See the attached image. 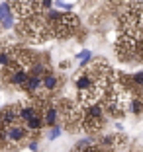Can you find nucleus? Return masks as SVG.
<instances>
[{
  "label": "nucleus",
  "mask_w": 143,
  "mask_h": 152,
  "mask_svg": "<svg viewBox=\"0 0 143 152\" xmlns=\"http://www.w3.org/2000/svg\"><path fill=\"white\" fill-rule=\"evenodd\" d=\"M0 117H2V127L18 125V121H20V107H18V105H8V107L2 109Z\"/></svg>",
  "instance_id": "1"
},
{
  "label": "nucleus",
  "mask_w": 143,
  "mask_h": 152,
  "mask_svg": "<svg viewBox=\"0 0 143 152\" xmlns=\"http://www.w3.org/2000/svg\"><path fill=\"white\" fill-rule=\"evenodd\" d=\"M12 26H14L12 6H10V2H4V4H0V31L10 29Z\"/></svg>",
  "instance_id": "2"
},
{
  "label": "nucleus",
  "mask_w": 143,
  "mask_h": 152,
  "mask_svg": "<svg viewBox=\"0 0 143 152\" xmlns=\"http://www.w3.org/2000/svg\"><path fill=\"white\" fill-rule=\"evenodd\" d=\"M104 125V117H92V115H86L84 113V121H82V127H84V131H88V133H96V131H100Z\"/></svg>",
  "instance_id": "3"
},
{
  "label": "nucleus",
  "mask_w": 143,
  "mask_h": 152,
  "mask_svg": "<svg viewBox=\"0 0 143 152\" xmlns=\"http://www.w3.org/2000/svg\"><path fill=\"white\" fill-rule=\"evenodd\" d=\"M24 90H26L27 94H33V96H36L37 92H41V90H43V78L30 76V78H27V82L24 84Z\"/></svg>",
  "instance_id": "4"
},
{
  "label": "nucleus",
  "mask_w": 143,
  "mask_h": 152,
  "mask_svg": "<svg viewBox=\"0 0 143 152\" xmlns=\"http://www.w3.org/2000/svg\"><path fill=\"white\" fill-rule=\"evenodd\" d=\"M57 119H59V109L55 107V105H45V109H43V123L45 125L55 127Z\"/></svg>",
  "instance_id": "5"
},
{
  "label": "nucleus",
  "mask_w": 143,
  "mask_h": 152,
  "mask_svg": "<svg viewBox=\"0 0 143 152\" xmlns=\"http://www.w3.org/2000/svg\"><path fill=\"white\" fill-rule=\"evenodd\" d=\"M130 109H131V113H135V115H141L143 113V94H133L131 96Z\"/></svg>",
  "instance_id": "6"
},
{
  "label": "nucleus",
  "mask_w": 143,
  "mask_h": 152,
  "mask_svg": "<svg viewBox=\"0 0 143 152\" xmlns=\"http://www.w3.org/2000/svg\"><path fill=\"white\" fill-rule=\"evenodd\" d=\"M14 57V49H0V70L4 72Z\"/></svg>",
  "instance_id": "7"
},
{
  "label": "nucleus",
  "mask_w": 143,
  "mask_h": 152,
  "mask_svg": "<svg viewBox=\"0 0 143 152\" xmlns=\"http://www.w3.org/2000/svg\"><path fill=\"white\" fill-rule=\"evenodd\" d=\"M57 86H59V78L55 74L49 72L47 76H43V90H45V92H53Z\"/></svg>",
  "instance_id": "8"
},
{
  "label": "nucleus",
  "mask_w": 143,
  "mask_h": 152,
  "mask_svg": "<svg viewBox=\"0 0 143 152\" xmlns=\"http://www.w3.org/2000/svg\"><path fill=\"white\" fill-rule=\"evenodd\" d=\"M43 125H45V123H43V115H37V117H33L31 121L26 123V129L30 131V133H37Z\"/></svg>",
  "instance_id": "9"
},
{
  "label": "nucleus",
  "mask_w": 143,
  "mask_h": 152,
  "mask_svg": "<svg viewBox=\"0 0 143 152\" xmlns=\"http://www.w3.org/2000/svg\"><path fill=\"white\" fill-rule=\"evenodd\" d=\"M53 4H55V0H37V10L45 12V10H49Z\"/></svg>",
  "instance_id": "10"
},
{
  "label": "nucleus",
  "mask_w": 143,
  "mask_h": 152,
  "mask_svg": "<svg viewBox=\"0 0 143 152\" xmlns=\"http://www.w3.org/2000/svg\"><path fill=\"white\" fill-rule=\"evenodd\" d=\"M61 133H63L61 127H53V129H51L49 133H47V139H49V140H55L57 137H61Z\"/></svg>",
  "instance_id": "11"
},
{
  "label": "nucleus",
  "mask_w": 143,
  "mask_h": 152,
  "mask_svg": "<svg viewBox=\"0 0 143 152\" xmlns=\"http://www.w3.org/2000/svg\"><path fill=\"white\" fill-rule=\"evenodd\" d=\"M55 6L63 8V10H73V4L71 2H65V0H55Z\"/></svg>",
  "instance_id": "12"
},
{
  "label": "nucleus",
  "mask_w": 143,
  "mask_h": 152,
  "mask_svg": "<svg viewBox=\"0 0 143 152\" xmlns=\"http://www.w3.org/2000/svg\"><path fill=\"white\" fill-rule=\"evenodd\" d=\"M131 80H133L137 86H143V72H135V74L131 76Z\"/></svg>",
  "instance_id": "13"
},
{
  "label": "nucleus",
  "mask_w": 143,
  "mask_h": 152,
  "mask_svg": "<svg viewBox=\"0 0 143 152\" xmlns=\"http://www.w3.org/2000/svg\"><path fill=\"white\" fill-rule=\"evenodd\" d=\"M76 58H79V61H81V63H82V61H86V58H90V51H81V53H76Z\"/></svg>",
  "instance_id": "14"
},
{
  "label": "nucleus",
  "mask_w": 143,
  "mask_h": 152,
  "mask_svg": "<svg viewBox=\"0 0 143 152\" xmlns=\"http://www.w3.org/2000/svg\"><path fill=\"white\" fill-rule=\"evenodd\" d=\"M82 152H104V150H102V148L98 146V144H92V146L84 148V150H82Z\"/></svg>",
  "instance_id": "15"
},
{
  "label": "nucleus",
  "mask_w": 143,
  "mask_h": 152,
  "mask_svg": "<svg viewBox=\"0 0 143 152\" xmlns=\"http://www.w3.org/2000/svg\"><path fill=\"white\" fill-rule=\"evenodd\" d=\"M27 148H30L31 152H36L37 150V142H36V140H27Z\"/></svg>",
  "instance_id": "16"
},
{
  "label": "nucleus",
  "mask_w": 143,
  "mask_h": 152,
  "mask_svg": "<svg viewBox=\"0 0 143 152\" xmlns=\"http://www.w3.org/2000/svg\"><path fill=\"white\" fill-rule=\"evenodd\" d=\"M0 127H2V117H0Z\"/></svg>",
  "instance_id": "17"
}]
</instances>
